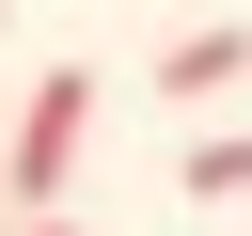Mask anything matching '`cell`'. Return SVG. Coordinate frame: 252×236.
Here are the masks:
<instances>
[{"label": "cell", "instance_id": "cell-1", "mask_svg": "<svg viewBox=\"0 0 252 236\" xmlns=\"http://www.w3.org/2000/svg\"><path fill=\"white\" fill-rule=\"evenodd\" d=\"M79 142H94V79H79V63H47V79L16 94V142H0V205H16V220H47V205L79 189Z\"/></svg>", "mask_w": 252, "mask_h": 236}, {"label": "cell", "instance_id": "cell-2", "mask_svg": "<svg viewBox=\"0 0 252 236\" xmlns=\"http://www.w3.org/2000/svg\"><path fill=\"white\" fill-rule=\"evenodd\" d=\"M236 79H252V16H205L158 47V94H236Z\"/></svg>", "mask_w": 252, "mask_h": 236}, {"label": "cell", "instance_id": "cell-3", "mask_svg": "<svg viewBox=\"0 0 252 236\" xmlns=\"http://www.w3.org/2000/svg\"><path fill=\"white\" fill-rule=\"evenodd\" d=\"M173 173H189V205H236V189H252V142H189Z\"/></svg>", "mask_w": 252, "mask_h": 236}, {"label": "cell", "instance_id": "cell-4", "mask_svg": "<svg viewBox=\"0 0 252 236\" xmlns=\"http://www.w3.org/2000/svg\"><path fill=\"white\" fill-rule=\"evenodd\" d=\"M16 236H79V220H63V205H47V220H16Z\"/></svg>", "mask_w": 252, "mask_h": 236}]
</instances>
